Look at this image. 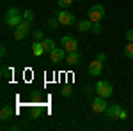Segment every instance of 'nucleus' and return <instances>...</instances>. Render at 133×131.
Returning <instances> with one entry per match:
<instances>
[{
    "mask_svg": "<svg viewBox=\"0 0 133 131\" xmlns=\"http://www.w3.org/2000/svg\"><path fill=\"white\" fill-rule=\"evenodd\" d=\"M21 21H23V12H20V9H16V7H11L5 14V25L11 29H16Z\"/></svg>",
    "mask_w": 133,
    "mask_h": 131,
    "instance_id": "1",
    "label": "nucleus"
},
{
    "mask_svg": "<svg viewBox=\"0 0 133 131\" xmlns=\"http://www.w3.org/2000/svg\"><path fill=\"white\" fill-rule=\"evenodd\" d=\"M112 92H114V89H112V85H110V81L99 80L96 83V94H98V96H101V98H110Z\"/></svg>",
    "mask_w": 133,
    "mask_h": 131,
    "instance_id": "2",
    "label": "nucleus"
},
{
    "mask_svg": "<svg viewBox=\"0 0 133 131\" xmlns=\"http://www.w3.org/2000/svg\"><path fill=\"white\" fill-rule=\"evenodd\" d=\"M105 16V7H103L101 4H96V5H92L91 9H89V20L92 23H96V21H99Z\"/></svg>",
    "mask_w": 133,
    "mask_h": 131,
    "instance_id": "3",
    "label": "nucleus"
},
{
    "mask_svg": "<svg viewBox=\"0 0 133 131\" xmlns=\"http://www.w3.org/2000/svg\"><path fill=\"white\" fill-rule=\"evenodd\" d=\"M92 112L94 113H103V112H107L108 108V103H107V98H101V96H96L94 101H92Z\"/></svg>",
    "mask_w": 133,
    "mask_h": 131,
    "instance_id": "4",
    "label": "nucleus"
},
{
    "mask_svg": "<svg viewBox=\"0 0 133 131\" xmlns=\"http://www.w3.org/2000/svg\"><path fill=\"white\" fill-rule=\"evenodd\" d=\"M57 18L61 21V25H66V27H69V25L75 23V14L69 12V11H66V9L59 11V12H57Z\"/></svg>",
    "mask_w": 133,
    "mask_h": 131,
    "instance_id": "5",
    "label": "nucleus"
},
{
    "mask_svg": "<svg viewBox=\"0 0 133 131\" xmlns=\"http://www.w3.org/2000/svg\"><path fill=\"white\" fill-rule=\"evenodd\" d=\"M62 48H64L66 51H76L78 41L75 39L73 36H64V37H62Z\"/></svg>",
    "mask_w": 133,
    "mask_h": 131,
    "instance_id": "6",
    "label": "nucleus"
},
{
    "mask_svg": "<svg viewBox=\"0 0 133 131\" xmlns=\"http://www.w3.org/2000/svg\"><path fill=\"white\" fill-rule=\"evenodd\" d=\"M121 112H123L121 105H112V106L107 108V115H108V119H112V121H119Z\"/></svg>",
    "mask_w": 133,
    "mask_h": 131,
    "instance_id": "7",
    "label": "nucleus"
},
{
    "mask_svg": "<svg viewBox=\"0 0 133 131\" xmlns=\"http://www.w3.org/2000/svg\"><path fill=\"white\" fill-rule=\"evenodd\" d=\"M101 71H103V62H99L98 59L89 64V74H91V76H99Z\"/></svg>",
    "mask_w": 133,
    "mask_h": 131,
    "instance_id": "8",
    "label": "nucleus"
},
{
    "mask_svg": "<svg viewBox=\"0 0 133 131\" xmlns=\"http://www.w3.org/2000/svg\"><path fill=\"white\" fill-rule=\"evenodd\" d=\"M50 59H51V62L66 60V50L64 48H55L53 51H50Z\"/></svg>",
    "mask_w": 133,
    "mask_h": 131,
    "instance_id": "9",
    "label": "nucleus"
},
{
    "mask_svg": "<svg viewBox=\"0 0 133 131\" xmlns=\"http://www.w3.org/2000/svg\"><path fill=\"white\" fill-rule=\"evenodd\" d=\"M66 60H68V64H71V66H76L78 62L82 60V57H80V53H78V51H68Z\"/></svg>",
    "mask_w": 133,
    "mask_h": 131,
    "instance_id": "10",
    "label": "nucleus"
},
{
    "mask_svg": "<svg viewBox=\"0 0 133 131\" xmlns=\"http://www.w3.org/2000/svg\"><path fill=\"white\" fill-rule=\"evenodd\" d=\"M12 113H14V112H12V108H11V106H2V110H0V121H9L11 117H12Z\"/></svg>",
    "mask_w": 133,
    "mask_h": 131,
    "instance_id": "11",
    "label": "nucleus"
},
{
    "mask_svg": "<svg viewBox=\"0 0 133 131\" xmlns=\"http://www.w3.org/2000/svg\"><path fill=\"white\" fill-rule=\"evenodd\" d=\"M76 29L80 32H89L92 29V21L91 20H82V21H78L76 23Z\"/></svg>",
    "mask_w": 133,
    "mask_h": 131,
    "instance_id": "12",
    "label": "nucleus"
},
{
    "mask_svg": "<svg viewBox=\"0 0 133 131\" xmlns=\"http://www.w3.org/2000/svg\"><path fill=\"white\" fill-rule=\"evenodd\" d=\"M32 53H34L36 57H41L43 53H44V48H43L41 41H34V44H32Z\"/></svg>",
    "mask_w": 133,
    "mask_h": 131,
    "instance_id": "13",
    "label": "nucleus"
},
{
    "mask_svg": "<svg viewBox=\"0 0 133 131\" xmlns=\"http://www.w3.org/2000/svg\"><path fill=\"white\" fill-rule=\"evenodd\" d=\"M41 43H43V48H44V51H53L55 48H57V46H55V41H53V39H48V37H44Z\"/></svg>",
    "mask_w": 133,
    "mask_h": 131,
    "instance_id": "14",
    "label": "nucleus"
},
{
    "mask_svg": "<svg viewBox=\"0 0 133 131\" xmlns=\"http://www.w3.org/2000/svg\"><path fill=\"white\" fill-rule=\"evenodd\" d=\"M16 29H18V30H21V32H23V34H25V36H27V34L30 32V21L23 20V21H21V23H20V25L16 27Z\"/></svg>",
    "mask_w": 133,
    "mask_h": 131,
    "instance_id": "15",
    "label": "nucleus"
},
{
    "mask_svg": "<svg viewBox=\"0 0 133 131\" xmlns=\"http://www.w3.org/2000/svg\"><path fill=\"white\" fill-rule=\"evenodd\" d=\"M124 57L126 59H133V43H128L124 48Z\"/></svg>",
    "mask_w": 133,
    "mask_h": 131,
    "instance_id": "16",
    "label": "nucleus"
},
{
    "mask_svg": "<svg viewBox=\"0 0 133 131\" xmlns=\"http://www.w3.org/2000/svg\"><path fill=\"white\" fill-rule=\"evenodd\" d=\"M59 25H61V21H59V18H50V20H48V27H50L51 30H55V29H57Z\"/></svg>",
    "mask_w": 133,
    "mask_h": 131,
    "instance_id": "17",
    "label": "nucleus"
},
{
    "mask_svg": "<svg viewBox=\"0 0 133 131\" xmlns=\"http://www.w3.org/2000/svg\"><path fill=\"white\" fill-rule=\"evenodd\" d=\"M23 20H27V21H30V23H32V21H34V12H32L30 9H27L25 12H23Z\"/></svg>",
    "mask_w": 133,
    "mask_h": 131,
    "instance_id": "18",
    "label": "nucleus"
},
{
    "mask_svg": "<svg viewBox=\"0 0 133 131\" xmlns=\"http://www.w3.org/2000/svg\"><path fill=\"white\" fill-rule=\"evenodd\" d=\"M32 36H34V41H43V39H44V34H43L39 29H37V30H34Z\"/></svg>",
    "mask_w": 133,
    "mask_h": 131,
    "instance_id": "19",
    "label": "nucleus"
},
{
    "mask_svg": "<svg viewBox=\"0 0 133 131\" xmlns=\"http://www.w3.org/2000/svg\"><path fill=\"white\" fill-rule=\"evenodd\" d=\"M73 4V0H59V7L61 9H66V7H69Z\"/></svg>",
    "mask_w": 133,
    "mask_h": 131,
    "instance_id": "20",
    "label": "nucleus"
},
{
    "mask_svg": "<svg viewBox=\"0 0 133 131\" xmlns=\"http://www.w3.org/2000/svg\"><path fill=\"white\" fill-rule=\"evenodd\" d=\"M71 92H73L71 85H64V87H62V96H71Z\"/></svg>",
    "mask_w": 133,
    "mask_h": 131,
    "instance_id": "21",
    "label": "nucleus"
},
{
    "mask_svg": "<svg viewBox=\"0 0 133 131\" xmlns=\"http://www.w3.org/2000/svg\"><path fill=\"white\" fill-rule=\"evenodd\" d=\"M12 36H14V39H16V41H21L23 37H25V34H23L21 30H18V29H14V34H12Z\"/></svg>",
    "mask_w": 133,
    "mask_h": 131,
    "instance_id": "22",
    "label": "nucleus"
},
{
    "mask_svg": "<svg viewBox=\"0 0 133 131\" xmlns=\"http://www.w3.org/2000/svg\"><path fill=\"white\" fill-rule=\"evenodd\" d=\"M91 32H94V34H99V32H101V25H99V21L92 23V29H91Z\"/></svg>",
    "mask_w": 133,
    "mask_h": 131,
    "instance_id": "23",
    "label": "nucleus"
},
{
    "mask_svg": "<svg viewBox=\"0 0 133 131\" xmlns=\"http://www.w3.org/2000/svg\"><path fill=\"white\" fill-rule=\"evenodd\" d=\"M126 39H128V43H133V29L126 32Z\"/></svg>",
    "mask_w": 133,
    "mask_h": 131,
    "instance_id": "24",
    "label": "nucleus"
},
{
    "mask_svg": "<svg viewBox=\"0 0 133 131\" xmlns=\"http://www.w3.org/2000/svg\"><path fill=\"white\" fill-rule=\"evenodd\" d=\"M96 59H98L99 62H105V60H107V55H105V53H98V57H96Z\"/></svg>",
    "mask_w": 133,
    "mask_h": 131,
    "instance_id": "25",
    "label": "nucleus"
},
{
    "mask_svg": "<svg viewBox=\"0 0 133 131\" xmlns=\"http://www.w3.org/2000/svg\"><path fill=\"white\" fill-rule=\"evenodd\" d=\"M7 74H9V69H7V67H4V69H2V76H4V78H7Z\"/></svg>",
    "mask_w": 133,
    "mask_h": 131,
    "instance_id": "26",
    "label": "nucleus"
},
{
    "mask_svg": "<svg viewBox=\"0 0 133 131\" xmlns=\"http://www.w3.org/2000/svg\"><path fill=\"white\" fill-rule=\"evenodd\" d=\"M128 117V113H126V110H123L121 112V117H119V121H123V119H126Z\"/></svg>",
    "mask_w": 133,
    "mask_h": 131,
    "instance_id": "27",
    "label": "nucleus"
},
{
    "mask_svg": "<svg viewBox=\"0 0 133 131\" xmlns=\"http://www.w3.org/2000/svg\"><path fill=\"white\" fill-rule=\"evenodd\" d=\"M5 53H7V50H5V48L2 46V50H0V55H2V57H5Z\"/></svg>",
    "mask_w": 133,
    "mask_h": 131,
    "instance_id": "28",
    "label": "nucleus"
},
{
    "mask_svg": "<svg viewBox=\"0 0 133 131\" xmlns=\"http://www.w3.org/2000/svg\"><path fill=\"white\" fill-rule=\"evenodd\" d=\"M39 113H41V110H39V108H34V117H37Z\"/></svg>",
    "mask_w": 133,
    "mask_h": 131,
    "instance_id": "29",
    "label": "nucleus"
},
{
    "mask_svg": "<svg viewBox=\"0 0 133 131\" xmlns=\"http://www.w3.org/2000/svg\"><path fill=\"white\" fill-rule=\"evenodd\" d=\"M131 101H133V94H131Z\"/></svg>",
    "mask_w": 133,
    "mask_h": 131,
    "instance_id": "30",
    "label": "nucleus"
}]
</instances>
